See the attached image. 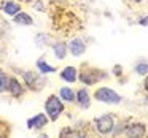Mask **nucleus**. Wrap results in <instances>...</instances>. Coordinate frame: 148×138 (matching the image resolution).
Listing matches in <instances>:
<instances>
[{"label": "nucleus", "mask_w": 148, "mask_h": 138, "mask_svg": "<svg viewBox=\"0 0 148 138\" xmlns=\"http://www.w3.org/2000/svg\"><path fill=\"white\" fill-rule=\"evenodd\" d=\"M108 78V73L102 68H96L91 67L89 64H83L80 68V73H78V80L80 83H83L84 86H94L99 81L107 80Z\"/></svg>", "instance_id": "f257e3e1"}, {"label": "nucleus", "mask_w": 148, "mask_h": 138, "mask_svg": "<svg viewBox=\"0 0 148 138\" xmlns=\"http://www.w3.org/2000/svg\"><path fill=\"white\" fill-rule=\"evenodd\" d=\"M43 108H45V114L48 116L49 121H58L59 116L64 113L65 106H64V102L59 99V95L51 94V95H48V99L45 100Z\"/></svg>", "instance_id": "f03ea898"}, {"label": "nucleus", "mask_w": 148, "mask_h": 138, "mask_svg": "<svg viewBox=\"0 0 148 138\" xmlns=\"http://www.w3.org/2000/svg\"><path fill=\"white\" fill-rule=\"evenodd\" d=\"M94 99L97 102H102V103H107V105H119L123 102V97L119 95L116 90L110 89V87H99L96 89L94 92Z\"/></svg>", "instance_id": "7ed1b4c3"}, {"label": "nucleus", "mask_w": 148, "mask_h": 138, "mask_svg": "<svg viewBox=\"0 0 148 138\" xmlns=\"http://www.w3.org/2000/svg\"><path fill=\"white\" fill-rule=\"evenodd\" d=\"M94 125H96V130L100 135H108L112 133L113 125H115V118L112 114H102L99 118L94 119Z\"/></svg>", "instance_id": "20e7f679"}, {"label": "nucleus", "mask_w": 148, "mask_h": 138, "mask_svg": "<svg viewBox=\"0 0 148 138\" xmlns=\"http://www.w3.org/2000/svg\"><path fill=\"white\" fill-rule=\"evenodd\" d=\"M124 135L127 138H143L147 135V125L142 124V122H132L127 124L124 130Z\"/></svg>", "instance_id": "39448f33"}, {"label": "nucleus", "mask_w": 148, "mask_h": 138, "mask_svg": "<svg viewBox=\"0 0 148 138\" xmlns=\"http://www.w3.org/2000/svg\"><path fill=\"white\" fill-rule=\"evenodd\" d=\"M48 122H49L48 116L45 113H38L34 118L27 119V128H30V130H42V128H45L48 125Z\"/></svg>", "instance_id": "423d86ee"}, {"label": "nucleus", "mask_w": 148, "mask_h": 138, "mask_svg": "<svg viewBox=\"0 0 148 138\" xmlns=\"http://www.w3.org/2000/svg\"><path fill=\"white\" fill-rule=\"evenodd\" d=\"M8 92L13 99H21V97L26 94V86L23 84V81L19 78L13 76L10 78V84H8Z\"/></svg>", "instance_id": "0eeeda50"}, {"label": "nucleus", "mask_w": 148, "mask_h": 138, "mask_svg": "<svg viewBox=\"0 0 148 138\" xmlns=\"http://www.w3.org/2000/svg\"><path fill=\"white\" fill-rule=\"evenodd\" d=\"M67 48H69V52L75 57H80L86 52V43H84L83 38H73L67 43Z\"/></svg>", "instance_id": "6e6552de"}, {"label": "nucleus", "mask_w": 148, "mask_h": 138, "mask_svg": "<svg viewBox=\"0 0 148 138\" xmlns=\"http://www.w3.org/2000/svg\"><path fill=\"white\" fill-rule=\"evenodd\" d=\"M75 102L81 109H88L91 106V94L86 87H80L75 92Z\"/></svg>", "instance_id": "1a4fd4ad"}, {"label": "nucleus", "mask_w": 148, "mask_h": 138, "mask_svg": "<svg viewBox=\"0 0 148 138\" xmlns=\"http://www.w3.org/2000/svg\"><path fill=\"white\" fill-rule=\"evenodd\" d=\"M51 51L53 54H54V57L58 59V61H64L65 57H67V43L65 41H53L51 43Z\"/></svg>", "instance_id": "9d476101"}, {"label": "nucleus", "mask_w": 148, "mask_h": 138, "mask_svg": "<svg viewBox=\"0 0 148 138\" xmlns=\"http://www.w3.org/2000/svg\"><path fill=\"white\" fill-rule=\"evenodd\" d=\"M61 78L65 83H77L78 81V68L73 65H67L61 70Z\"/></svg>", "instance_id": "9b49d317"}, {"label": "nucleus", "mask_w": 148, "mask_h": 138, "mask_svg": "<svg viewBox=\"0 0 148 138\" xmlns=\"http://www.w3.org/2000/svg\"><path fill=\"white\" fill-rule=\"evenodd\" d=\"M0 10L3 11L5 14H8V16H14L19 11H23L21 10V5L18 2H13V0H5V2H2L0 3Z\"/></svg>", "instance_id": "f8f14e48"}, {"label": "nucleus", "mask_w": 148, "mask_h": 138, "mask_svg": "<svg viewBox=\"0 0 148 138\" xmlns=\"http://www.w3.org/2000/svg\"><path fill=\"white\" fill-rule=\"evenodd\" d=\"M21 76H23V84L30 90V87L35 84V81H37V78L40 76V73H37V71H34V70H24L23 73H21Z\"/></svg>", "instance_id": "ddd939ff"}, {"label": "nucleus", "mask_w": 148, "mask_h": 138, "mask_svg": "<svg viewBox=\"0 0 148 138\" xmlns=\"http://www.w3.org/2000/svg\"><path fill=\"white\" fill-rule=\"evenodd\" d=\"M13 22L18 24V26H34V18L30 16L29 13H24V11H19L18 14L13 16Z\"/></svg>", "instance_id": "4468645a"}, {"label": "nucleus", "mask_w": 148, "mask_h": 138, "mask_svg": "<svg viewBox=\"0 0 148 138\" xmlns=\"http://www.w3.org/2000/svg\"><path fill=\"white\" fill-rule=\"evenodd\" d=\"M58 95H59V99H61L62 102H67V103H73L75 102V90L72 89V87H67V86L61 87Z\"/></svg>", "instance_id": "2eb2a0df"}, {"label": "nucleus", "mask_w": 148, "mask_h": 138, "mask_svg": "<svg viewBox=\"0 0 148 138\" xmlns=\"http://www.w3.org/2000/svg\"><path fill=\"white\" fill-rule=\"evenodd\" d=\"M35 65H37V70H38L40 75H48V73H54L56 71V68L51 67L45 59H38V61L35 62Z\"/></svg>", "instance_id": "dca6fc26"}, {"label": "nucleus", "mask_w": 148, "mask_h": 138, "mask_svg": "<svg viewBox=\"0 0 148 138\" xmlns=\"http://www.w3.org/2000/svg\"><path fill=\"white\" fill-rule=\"evenodd\" d=\"M34 41H35V45L38 46V48H45V46L51 45V37H49L48 33H45V32H40V33L35 35Z\"/></svg>", "instance_id": "f3484780"}, {"label": "nucleus", "mask_w": 148, "mask_h": 138, "mask_svg": "<svg viewBox=\"0 0 148 138\" xmlns=\"http://www.w3.org/2000/svg\"><path fill=\"white\" fill-rule=\"evenodd\" d=\"M10 75L3 70V68H0V94H5L8 92V84H10Z\"/></svg>", "instance_id": "a211bd4d"}, {"label": "nucleus", "mask_w": 148, "mask_h": 138, "mask_svg": "<svg viewBox=\"0 0 148 138\" xmlns=\"http://www.w3.org/2000/svg\"><path fill=\"white\" fill-rule=\"evenodd\" d=\"M46 84H48V80H46V76H45V75H40V76L37 78L35 84L30 87V90H32V92H42V90L46 87Z\"/></svg>", "instance_id": "6ab92c4d"}, {"label": "nucleus", "mask_w": 148, "mask_h": 138, "mask_svg": "<svg viewBox=\"0 0 148 138\" xmlns=\"http://www.w3.org/2000/svg\"><path fill=\"white\" fill-rule=\"evenodd\" d=\"M134 71L137 75H140V76H147V73H148V64H147V61H140V62H137L135 64V67H134Z\"/></svg>", "instance_id": "aec40b11"}, {"label": "nucleus", "mask_w": 148, "mask_h": 138, "mask_svg": "<svg viewBox=\"0 0 148 138\" xmlns=\"http://www.w3.org/2000/svg\"><path fill=\"white\" fill-rule=\"evenodd\" d=\"M127 124H129V122H126V121H118V124L113 125L112 133L115 135V137H118V135L124 133V130H126V127H127Z\"/></svg>", "instance_id": "412c9836"}, {"label": "nucleus", "mask_w": 148, "mask_h": 138, "mask_svg": "<svg viewBox=\"0 0 148 138\" xmlns=\"http://www.w3.org/2000/svg\"><path fill=\"white\" fill-rule=\"evenodd\" d=\"M73 133L75 130L72 127H64L61 130V133H59V138H73Z\"/></svg>", "instance_id": "4be33fe9"}, {"label": "nucleus", "mask_w": 148, "mask_h": 138, "mask_svg": "<svg viewBox=\"0 0 148 138\" xmlns=\"http://www.w3.org/2000/svg\"><path fill=\"white\" fill-rule=\"evenodd\" d=\"M34 8H35L37 11H45V5H43V2H40V0H37L35 3H34Z\"/></svg>", "instance_id": "5701e85b"}, {"label": "nucleus", "mask_w": 148, "mask_h": 138, "mask_svg": "<svg viewBox=\"0 0 148 138\" xmlns=\"http://www.w3.org/2000/svg\"><path fill=\"white\" fill-rule=\"evenodd\" d=\"M113 75L121 76V75H123V67H121V65H115V67H113Z\"/></svg>", "instance_id": "b1692460"}, {"label": "nucleus", "mask_w": 148, "mask_h": 138, "mask_svg": "<svg viewBox=\"0 0 148 138\" xmlns=\"http://www.w3.org/2000/svg\"><path fill=\"white\" fill-rule=\"evenodd\" d=\"M138 24H140V26H143V27H147V16H142L140 21H138Z\"/></svg>", "instance_id": "393cba45"}, {"label": "nucleus", "mask_w": 148, "mask_h": 138, "mask_svg": "<svg viewBox=\"0 0 148 138\" xmlns=\"http://www.w3.org/2000/svg\"><path fill=\"white\" fill-rule=\"evenodd\" d=\"M73 138H88V137H86V135H83L81 132H75V133H73Z\"/></svg>", "instance_id": "a878e982"}, {"label": "nucleus", "mask_w": 148, "mask_h": 138, "mask_svg": "<svg viewBox=\"0 0 148 138\" xmlns=\"http://www.w3.org/2000/svg\"><path fill=\"white\" fill-rule=\"evenodd\" d=\"M0 138H7V135H5V132L0 128Z\"/></svg>", "instance_id": "bb28decb"}, {"label": "nucleus", "mask_w": 148, "mask_h": 138, "mask_svg": "<svg viewBox=\"0 0 148 138\" xmlns=\"http://www.w3.org/2000/svg\"><path fill=\"white\" fill-rule=\"evenodd\" d=\"M38 138H49V137H48L46 133H40V135H38Z\"/></svg>", "instance_id": "cd10ccee"}, {"label": "nucleus", "mask_w": 148, "mask_h": 138, "mask_svg": "<svg viewBox=\"0 0 148 138\" xmlns=\"http://www.w3.org/2000/svg\"><path fill=\"white\" fill-rule=\"evenodd\" d=\"M134 2H137V3H140V2H143V0H134Z\"/></svg>", "instance_id": "c85d7f7f"}]
</instances>
